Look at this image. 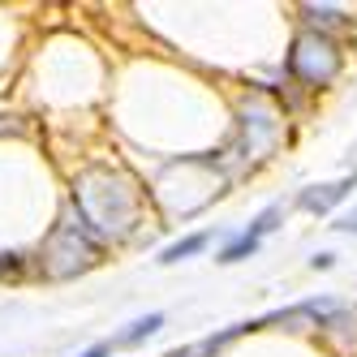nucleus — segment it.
Masks as SVG:
<instances>
[{
    "label": "nucleus",
    "mask_w": 357,
    "mask_h": 357,
    "mask_svg": "<svg viewBox=\"0 0 357 357\" xmlns=\"http://www.w3.org/2000/svg\"><path fill=\"white\" fill-rule=\"evenodd\" d=\"M73 211L95 241H125L138 228L142 194L112 168H86L73 181Z\"/></svg>",
    "instance_id": "f257e3e1"
},
{
    "label": "nucleus",
    "mask_w": 357,
    "mask_h": 357,
    "mask_svg": "<svg viewBox=\"0 0 357 357\" xmlns=\"http://www.w3.org/2000/svg\"><path fill=\"white\" fill-rule=\"evenodd\" d=\"M336 69H340V52H336V43H331L327 35H297L293 39V52H289V73L297 82L305 86H327L331 78H336Z\"/></svg>",
    "instance_id": "f03ea898"
},
{
    "label": "nucleus",
    "mask_w": 357,
    "mask_h": 357,
    "mask_svg": "<svg viewBox=\"0 0 357 357\" xmlns=\"http://www.w3.org/2000/svg\"><path fill=\"white\" fill-rule=\"evenodd\" d=\"M353 190H357V172L340 176V181H319V185H305L297 194V207L310 211V215H327V211H336Z\"/></svg>",
    "instance_id": "7ed1b4c3"
},
{
    "label": "nucleus",
    "mask_w": 357,
    "mask_h": 357,
    "mask_svg": "<svg viewBox=\"0 0 357 357\" xmlns=\"http://www.w3.org/2000/svg\"><path fill=\"white\" fill-rule=\"evenodd\" d=\"M160 327H164V314H160V310H151V314H142V319H134L130 327H125L121 336L112 340V349H134V344H142L146 336H155Z\"/></svg>",
    "instance_id": "20e7f679"
},
{
    "label": "nucleus",
    "mask_w": 357,
    "mask_h": 357,
    "mask_svg": "<svg viewBox=\"0 0 357 357\" xmlns=\"http://www.w3.org/2000/svg\"><path fill=\"white\" fill-rule=\"evenodd\" d=\"M207 241H211V233H190V237H181V241H172V245L160 254V263L172 267V263H181V259H194L198 250H207Z\"/></svg>",
    "instance_id": "39448f33"
},
{
    "label": "nucleus",
    "mask_w": 357,
    "mask_h": 357,
    "mask_svg": "<svg viewBox=\"0 0 357 357\" xmlns=\"http://www.w3.org/2000/svg\"><path fill=\"white\" fill-rule=\"evenodd\" d=\"M259 237H250V233H241V237H233L224 250H220V263H241V259H250V254H259Z\"/></svg>",
    "instance_id": "423d86ee"
},
{
    "label": "nucleus",
    "mask_w": 357,
    "mask_h": 357,
    "mask_svg": "<svg viewBox=\"0 0 357 357\" xmlns=\"http://www.w3.org/2000/svg\"><path fill=\"white\" fill-rule=\"evenodd\" d=\"M305 13H310L314 26H349V17L340 9H314V5H305Z\"/></svg>",
    "instance_id": "0eeeda50"
},
{
    "label": "nucleus",
    "mask_w": 357,
    "mask_h": 357,
    "mask_svg": "<svg viewBox=\"0 0 357 357\" xmlns=\"http://www.w3.org/2000/svg\"><path fill=\"white\" fill-rule=\"evenodd\" d=\"M13 275H22V254L0 250V280H13Z\"/></svg>",
    "instance_id": "6e6552de"
},
{
    "label": "nucleus",
    "mask_w": 357,
    "mask_h": 357,
    "mask_svg": "<svg viewBox=\"0 0 357 357\" xmlns=\"http://www.w3.org/2000/svg\"><path fill=\"white\" fill-rule=\"evenodd\" d=\"M331 228H336V233L357 237V207H353V211H344V215H336V224H331Z\"/></svg>",
    "instance_id": "1a4fd4ad"
},
{
    "label": "nucleus",
    "mask_w": 357,
    "mask_h": 357,
    "mask_svg": "<svg viewBox=\"0 0 357 357\" xmlns=\"http://www.w3.org/2000/svg\"><path fill=\"white\" fill-rule=\"evenodd\" d=\"M112 353V340H104V344H91L86 353H78V357H108Z\"/></svg>",
    "instance_id": "9d476101"
},
{
    "label": "nucleus",
    "mask_w": 357,
    "mask_h": 357,
    "mask_svg": "<svg viewBox=\"0 0 357 357\" xmlns=\"http://www.w3.org/2000/svg\"><path fill=\"white\" fill-rule=\"evenodd\" d=\"M310 267H314V271H327V267H331V254H314Z\"/></svg>",
    "instance_id": "9b49d317"
}]
</instances>
